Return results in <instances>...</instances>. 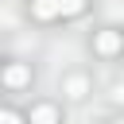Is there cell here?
<instances>
[{
	"mask_svg": "<svg viewBox=\"0 0 124 124\" xmlns=\"http://www.w3.org/2000/svg\"><path fill=\"white\" fill-rule=\"evenodd\" d=\"M116 50H124L120 31H101L97 35V54H116Z\"/></svg>",
	"mask_w": 124,
	"mask_h": 124,
	"instance_id": "6da1fadb",
	"label": "cell"
},
{
	"mask_svg": "<svg viewBox=\"0 0 124 124\" xmlns=\"http://www.w3.org/2000/svg\"><path fill=\"white\" fill-rule=\"evenodd\" d=\"M27 81H31V70H27V66L12 62V66L4 70V85H8V89H19V85H27Z\"/></svg>",
	"mask_w": 124,
	"mask_h": 124,
	"instance_id": "7a4b0ae2",
	"label": "cell"
},
{
	"mask_svg": "<svg viewBox=\"0 0 124 124\" xmlns=\"http://www.w3.org/2000/svg\"><path fill=\"white\" fill-rule=\"evenodd\" d=\"M31 12H35V19H54V16H62L58 0H31Z\"/></svg>",
	"mask_w": 124,
	"mask_h": 124,
	"instance_id": "3957f363",
	"label": "cell"
},
{
	"mask_svg": "<svg viewBox=\"0 0 124 124\" xmlns=\"http://www.w3.org/2000/svg\"><path fill=\"white\" fill-rule=\"evenodd\" d=\"M31 124H58V108L54 105H35L31 108Z\"/></svg>",
	"mask_w": 124,
	"mask_h": 124,
	"instance_id": "277c9868",
	"label": "cell"
},
{
	"mask_svg": "<svg viewBox=\"0 0 124 124\" xmlns=\"http://www.w3.org/2000/svg\"><path fill=\"white\" fill-rule=\"evenodd\" d=\"M58 8H62V16H81L85 0H58Z\"/></svg>",
	"mask_w": 124,
	"mask_h": 124,
	"instance_id": "5b68a950",
	"label": "cell"
},
{
	"mask_svg": "<svg viewBox=\"0 0 124 124\" xmlns=\"http://www.w3.org/2000/svg\"><path fill=\"white\" fill-rule=\"evenodd\" d=\"M70 97H85V78H70Z\"/></svg>",
	"mask_w": 124,
	"mask_h": 124,
	"instance_id": "8992f818",
	"label": "cell"
},
{
	"mask_svg": "<svg viewBox=\"0 0 124 124\" xmlns=\"http://www.w3.org/2000/svg\"><path fill=\"white\" fill-rule=\"evenodd\" d=\"M0 124H19V116H16L12 108H4V112H0Z\"/></svg>",
	"mask_w": 124,
	"mask_h": 124,
	"instance_id": "52a82bcc",
	"label": "cell"
},
{
	"mask_svg": "<svg viewBox=\"0 0 124 124\" xmlns=\"http://www.w3.org/2000/svg\"><path fill=\"white\" fill-rule=\"evenodd\" d=\"M112 124H124V120H112Z\"/></svg>",
	"mask_w": 124,
	"mask_h": 124,
	"instance_id": "ba28073f",
	"label": "cell"
}]
</instances>
